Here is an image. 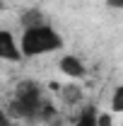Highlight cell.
I'll return each mask as SVG.
<instances>
[{"mask_svg": "<svg viewBox=\"0 0 123 126\" xmlns=\"http://www.w3.org/2000/svg\"><path fill=\"white\" fill-rule=\"evenodd\" d=\"M19 24H22V29H31V27H41V24H48V22H46V17H44V12L39 7H29V10L22 12Z\"/></svg>", "mask_w": 123, "mask_h": 126, "instance_id": "5b68a950", "label": "cell"}, {"mask_svg": "<svg viewBox=\"0 0 123 126\" xmlns=\"http://www.w3.org/2000/svg\"><path fill=\"white\" fill-rule=\"evenodd\" d=\"M19 48H22V56H24V58L44 56V53H51V51H61L63 48V36L53 29L51 24L31 27V29L22 32Z\"/></svg>", "mask_w": 123, "mask_h": 126, "instance_id": "7a4b0ae2", "label": "cell"}, {"mask_svg": "<svg viewBox=\"0 0 123 126\" xmlns=\"http://www.w3.org/2000/svg\"><path fill=\"white\" fill-rule=\"evenodd\" d=\"M111 124H113V119H111L109 111H99L97 114V126H111Z\"/></svg>", "mask_w": 123, "mask_h": 126, "instance_id": "9c48e42d", "label": "cell"}, {"mask_svg": "<svg viewBox=\"0 0 123 126\" xmlns=\"http://www.w3.org/2000/svg\"><path fill=\"white\" fill-rule=\"evenodd\" d=\"M10 116L12 119H51L56 116L53 104L44 99L41 87L36 80H22L15 90V97L10 102Z\"/></svg>", "mask_w": 123, "mask_h": 126, "instance_id": "6da1fadb", "label": "cell"}, {"mask_svg": "<svg viewBox=\"0 0 123 126\" xmlns=\"http://www.w3.org/2000/svg\"><path fill=\"white\" fill-rule=\"evenodd\" d=\"M0 58L2 61H12V63H19L24 58L22 48H19V41L15 39V34L7 29H0Z\"/></svg>", "mask_w": 123, "mask_h": 126, "instance_id": "3957f363", "label": "cell"}, {"mask_svg": "<svg viewBox=\"0 0 123 126\" xmlns=\"http://www.w3.org/2000/svg\"><path fill=\"white\" fill-rule=\"evenodd\" d=\"M111 111H116V114L123 111V85H118L111 94Z\"/></svg>", "mask_w": 123, "mask_h": 126, "instance_id": "ba28073f", "label": "cell"}, {"mask_svg": "<svg viewBox=\"0 0 123 126\" xmlns=\"http://www.w3.org/2000/svg\"><path fill=\"white\" fill-rule=\"evenodd\" d=\"M0 10H2V0H0Z\"/></svg>", "mask_w": 123, "mask_h": 126, "instance_id": "4fadbf2b", "label": "cell"}, {"mask_svg": "<svg viewBox=\"0 0 123 126\" xmlns=\"http://www.w3.org/2000/svg\"><path fill=\"white\" fill-rule=\"evenodd\" d=\"M61 87H63V85H58L56 80H51V82H48V90H53V92H61Z\"/></svg>", "mask_w": 123, "mask_h": 126, "instance_id": "7c38bea8", "label": "cell"}, {"mask_svg": "<svg viewBox=\"0 0 123 126\" xmlns=\"http://www.w3.org/2000/svg\"><path fill=\"white\" fill-rule=\"evenodd\" d=\"M97 114H99V111L94 109L92 104H89V107H85V109L80 111L75 126H97Z\"/></svg>", "mask_w": 123, "mask_h": 126, "instance_id": "52a82bcc", "label": "cell"}, {"mask_svg": "<svg viewBox=\"0 0 123 126\" xmlns=\"http://www.w3.org/2000/svg\"><path fill=\"white\" fill-rule=\"evenodd\" d=\"M121 126H123V124H121Z\"/></svg>", "mask_w": 123, "mask_h": 126, "instance_id": "5bb4252c", "label": "cell"}, {"mask_svg": "<svg viewBox=\"0 0 123 126\" xmlns=\"http://www.w3.org/2000/svg\"><path fill=\"white\" fill-rule=\"evenodd\" d=\"M58 94H61L63 102H68V104H75V102H80V99H82V90L77 87L75 82H68V85H63Z\"/></svg>", "mask_w": 123, "mask_h": 126, "instance_id": "8992f818", "label": "cell"}, {"mask_svg": "<svg viewBox=\"0 0 123 126\" xmlns=\"http://www.w3.org/2000/svg\"><path fill=\"white\" fill-rule=\"evenodd\" d=\"M58 68H61V73H65L68 78H73V80H80V78L87 75L85 63L80 61L77 56H73V53H65L61 61H58Z\"/></svg>", "mask_w": 123, "mask_h": 126, "instance_id": "277c9868", "label": "cell"}, {"mask_svg": "<svg viewBox=\"0 0 123 126\" xmlns=\"http://www.w3.org/2000/svg\"><path fill=\"white\" fill-rule=\"evenodd\" d=\"M0 126H15L12 116H10V111H5L2 107H0Z\"/></svg>", "mask_w": 123, "mask_h": 126, "instance_id": "30bf717a", "label": "cell"}, {"mask_svg": "<svg viewBox=\"0 0 123 126\" xmlns=\"http://www.w3.org/2000/svg\"><path fill=\"white\" fill-rule=\"evenodd\" d=\"M106 5L111 10H123V0H106Z\"/></svg>", "mask_w": 123, "mask_h": 126, "instance_id": "8fae6325", "label": "cell"}]
</instances>
